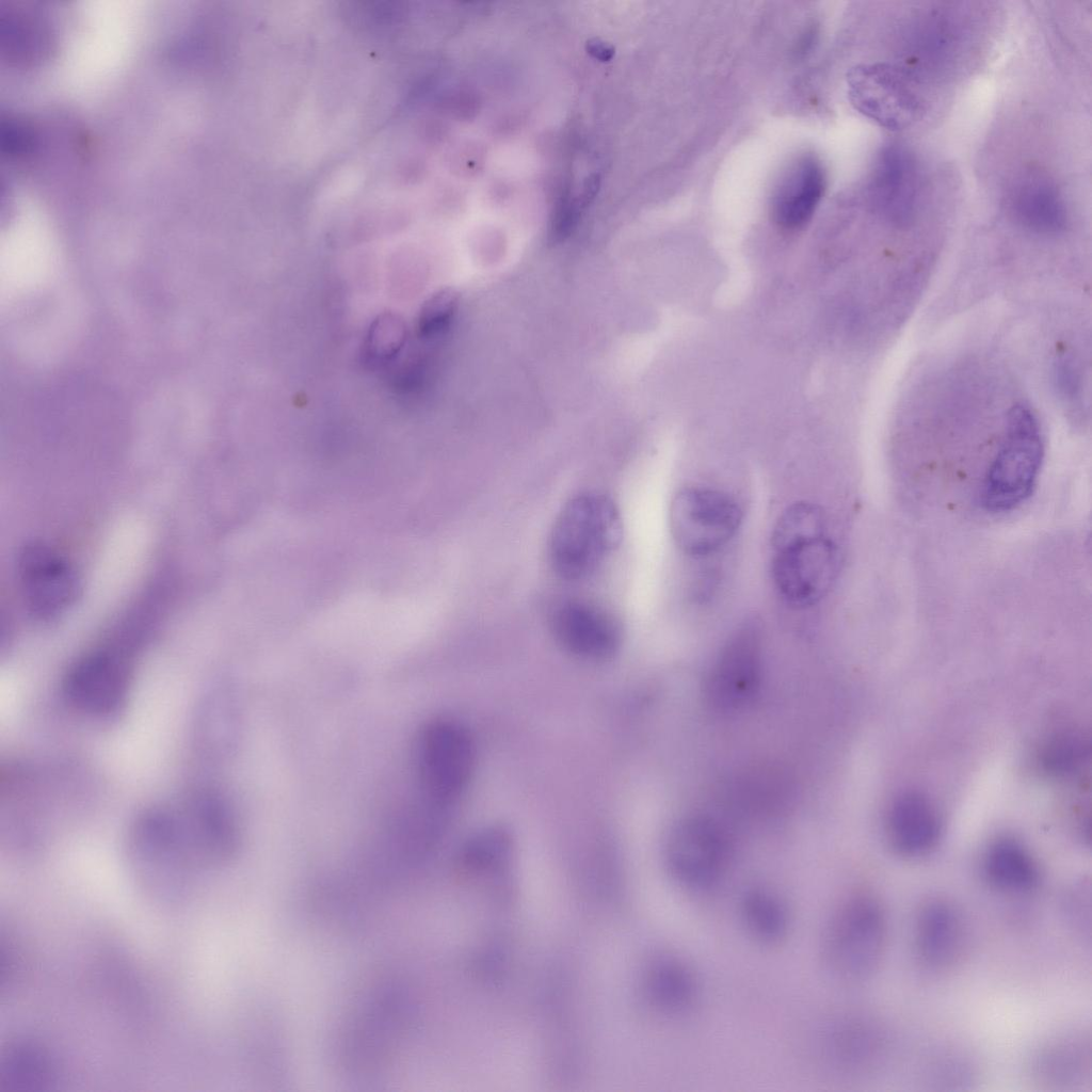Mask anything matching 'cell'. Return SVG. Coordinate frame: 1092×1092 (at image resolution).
<instances>
[{
    "label": "cell",
    "mask_w": 1092,
    "mask_h": 1092,
    "mask_svg": "<svg viewBox=\"0 0 1092 1092\" xmlns=\"http://www.w3.org/2000/svg\"><path fill=\"white\" fill-rule=\"evenodd\" d=\"M828 533V523L820 507L807 501L790 504L780 515L772 531V547Z\"/></svg>",
    "instance_id": "cell-25"
},
{
    "label": "cell",
    "mask_w": 1092,
    "mask_h": 1092,
    "mask_svg": "<svg viewBox=\"0 0 1092 1092\" xmlns=\"http://www.w3.org/2000/svg\"><path fill=\"white\" fill-rule=\"evenodd\" d=\"M132 668L128 653L118 647H100L79 657L67 670L63 691L81 712L109 717L126 703Z\"/></svg>",
    "instance_id": "cell-10"
},
{
    "label": "cell",
    "mask_w": 1092,
    "mask_h": 1092,
    "mask_svg": "<svg viewBox=\"0 0 1092 1092\" xmlns=\"http://www.w3.org/2000/svg\"><path fill=\"white\" fill-rule=\"evenodd\" d=\"M42 1058L32 1050L17 1049L3 1067L2 1083L18 1089L45 1081L47 1066Z\"/></svg>",
    "instance_id": "cell-29"
},
{
    "label": "cell",
    "mask_w": 1092,
    "mask_h": 1092,
    "mask_svg": "<svg viewBox=\"0 0 1092 1092\" xmlns=\"http://www.w3.org/2000/svg\"><path fill=\"white\" fill-rule=\"evenodd\" d=\"M180 844L195 869L229 860L238 847V829L227 801L211 789H197L171 807Z\"/></svg>",
    "instance_id": "cell-7"
},
{
    "label": "cell",
    "mask_w": 1092,
    "mask_h": 1092,
    "mask_svg": "<svg viewBox=\"0 0 1092 1092\" xmlns=\"http://www.w3.org/2000/svg\"><path fill=\"white\" fill-rule=\"evenodd\" d=\"M664 858L672 878L684 888L701 893L717 886L727 872L732 845L723 828L704 815L679 820L671 830Z\"/></svg>",
    "instance_id": "cell-5"
},
{
    "label": "cell",
    "mask_w": 1092,
    "mask_h": 1092,
    "mask_svg": "<svg viewBox=\"0 0 1092 1092\" xmlns=\"http://www.w3.org/2000/svg\"><path fill=\"white\" fill-rule=\"evenodd\" d=\"M550 631L564 651L585 660L613 656L622 641L621 627L612 615L580 600H568L555 609Z\"/></svg>",
    "instance_id": "cell-16"
},
{
    "label": "cell",
    "mask_w": 1092,
    "mask_h": 1092,
    "mask_svg": "<svg viewBox=\"0 0 1092 1092\" xmlns=\"http://www.w3.org/2000/svg\"><path fill=\"white\" fill-rule=\"evenodd\" d=\"M623 524L613 501L604 495L582 494L559 513L549 539L553 571L567 580L594 573L620 545Z\"/></svg>",
    "instance_id": "cell-2"
},
{
    "label": "cell",
    "mask_w": 1092,
    "mask_h": 1092,
    "mask_svg": "<svg viewBox=\"0 0 1092 1092\" xmlns=\"http://www.w3.org/2000/svg\"><path fill=\"white\" fill-rule=\"evenodd\" d=\"M403 1007L399 995L388 993L369 1003L364 1009L366 1014L354 1018L342 1040L344 1059L351 1066H375L379 1059L382 1064L390 1057L394 1039L399 1038L396 1031L404 1021Z\"/></svg>",
    "instance_id": "cell-18"
},
{
    "label": "cell",
    "mask_w": 1092,
    "mask_h": 1092,
    "mask_svg": "<svg viewBox=\"0 0 1092 1092\" xmlns=\"http://www.w3.org/2000/svg\"><path fill=\"white\" fill-rule=\"evenodd\" d=\"M475 744L461 724L432 721L422 729L417 745V767L422 788L436 804L454 800L467 785L475 766Z\"/></svg>",
    "instance_id": "cell-8"
},
{
    "label": "cell",
    "mask_w": 1092,
    "mask_h": 1092,
    "mask_svg": "<svg viewBox=\"0 0 1092 1092\" xmlns=\"http://www.w3.org/2000/svg\"><path fill=\"white\" fill-rule=\"evenodd\" d=\"M982 871L992 887L1014 896L1034 893L1042 880L1040 866L1031 852L1021 841L1008 837L987 847Z\"/></svg>",
    "instance_id": "cell-21"
},
{
    "label": "cell",
    "mask_w": 1092,
    "mask_h": 1092,
    "mask_svg": "<svg viewBox=\"0 0 1092 1092\" xmlns=\"http://www.w3.org/2000/svg\"><path fill=\"white\" fill-rule=\"evenodd\" d=\"M1090 890L1082 886L1066 892L1064 900V912L1069 922L1075 931L1082 935H1090Z\"/></svg>",
    "instance_id": "cell-31"
},
{
    "label": "cell",
    "mask_w": 1092,
    "mask_h": 1092,
    "mask_svg": "<svg viewBox=\"0 0 1092 1092\" xmlns=\"http://www.w3.org/2000/svg\"><path fill=\"white\" fill-rule=\"evenodd\" d=\"M1044 456L1039 422L1029 407L1014 405L1008 413L1001 446L982 485L983 507L992 513L1011 511L1032 494Z\"/></svg>",
    "instance_id": "cell-3"
},
{
    "label": "cell",
    "mask_w": 1092,
    "mask_h": 1092,
    "mask_svg": "<svg viewBox=\"0 0 1092 1092\" xmlns=\"http://www.w3.org/2000/svg\"><path fill=\"white\" fill-rule=\"evenodd\" d=\"M1007 205L1014 222L1039 236H1057L1069 225L1064 195L1057 181L1037 165L1026 166L1012 180Z\"/></svg>",
    "instance_id": "cell-17"
},
{
    "label": "cell",
    "mask_w": 1092,
    "mask_h": 1092,
    "mask_svg": "<svg viewBox=\"0 0 1092 1092\" xmlns=\"http://www.w3.org/2000/svg\"><path fill=\"white\" fill-rule=\"evenodd\" d=\"M822 163L812 155L798 158L784 173L772 194L771 211L782 227L803 226L814 214L824 190Z\"/></svg>",
    "instance_id": "cell-19"
},
{
    "label": "cell",
    "mask_w": 1092,
    "mask_h": 1092,
    "mask_svg": "<svg viewBox=\"0 0 1092 1092\" xmlns=\"http://www.w3.org/2000/svg\"><path fill=\"white\" fill-rule=\"evenodd\" d=\"M937 814L927 798L916 792L900 796L888 816V834L894 848L905 856H920L940 838Z\"/></svg>",
    "instance_id": "cell-20"
},
{
    "label": "cell",
    "mask_w": 1092,
    "mask_h": 1092,
    "mask_svg": "<svg viewBox=\"0 0 1092 1092\" xmlns=\"http://www.w3.org/2000/svg\"><path fill=\"white\" fill-rule=\"evenodd\" d=\"M739 915L748 934L764 945H776L790 929V912L775 890L755 885L746 888L739 900Z\"/></svg>",
    "instance_id": "cell-23"
},
{
    "label": "cell",
    "mask_w": 1092,
    "mask_h": 1092,
    "mask_svg": "<svg viewBox=\"0 0 1092 1092\" xmlns=\"http://www.w3.org/2000/svg\"><path fill=\"white\" fill-rule=\"evenodd\" d=\"M742 510L729 495L707 487L681 488L672 499L670 530L676 546L692 557L709 556L737 533Z\"/></svg>",
    "instance_id": "cell-6"
},
{
    "label": "cell",
    "mask_w": 1092,
    "mask_h": 1092,
    "mask_svg": "<svg viewBox=\"0 0 1092 1092\" xmlns=\"http://www.w3.org/2000/svg\"><path fill=\"white\" fill-rule=\"evenodd\" d=\"M457 304L456 293L449 288L433 294L422 306L418 327L421 336L434 337L450 324Z\"/></svg>",
    "instance_id": "cell-27"
},
{
    "label": "cell",
    "mask_w": 1092,
    "mask_h": 1092,
    "mask_svg": "<svg viewBox=\"0 0 1092 1092\" xmlns=\"http://www.w3.org/2000/svg\"><path fill=\"white\" fill-rule=\"evenodd\" d=\"M967 927L958 905L942 896L931 897L919 906L914 924V948L924 968L945 973L964 956Z\"/></svg>",
    "instance_id": "cell-15"
},
{
    "label": "cell",
    "mask_w": 1092,
    "mask_h": 1092,
    "mask_svg": "<svg viewBox=\"0 0 1092 1092\" xmlns=\"http://www.w3.org/2000/svg\"><path fill=\"white\" fill-rule=\"evenodd\" d=\"M761 656L758 626L748 622L737 628L708 672L705 681L708 704L721 712H735L751 703L760 684Z\"/></svg>",
    "instance_id": "cell-12"
},
{
    "label": "cell",
    "mask_w": 1092,
    "mask_h": 1092,
    "mask_svg": "<svg viewBox=\"0 0 1092 1092\" xmlns=\"http://www.w3.org/2000/svg\"><path fill=\"white\" fill-rule=\"evenodd\" d=\"M1053 383L1058 396L1065 403H1076L1080 399L1081 379L1074 358L1071 355H1059L1053 365Z\"/></svg>",
    "instance_id": "cell-30"
},
{
    "label": "cell",
    "mask_w": 1092,
    "mask_h": 1092,
    "mask_svg": "<svg viewBox=\"0 0 1092 1092\" xmlns=\"http://www.w3.org/2000/svg\"><path fill=\"white\" fill-rule=\"evenodd\" d=\"M649 1001L668 1015H686L700 996V983L693 968L676 956L655 959L645 977Z\"/></svg>",
    "instance_id": "cell-22"
},
{
    "label": "cell",
    "mask_w": 1092,
    "mask_h": 1092,
    "mask_svg": "<svg viewBox=\"0 0 1092 1092\" xmlns=\"http://www.w3.org/2000/svg\"><path fill=\"white\" fill-rule=\"evenodd\" d=\"M918 81L902 65L860 64L847 75L848 96L864 116L885 129L899 131L920 121L927 112Z\"/></svg>",
    "instance_id": "cell-4"
},
{
    "label": "cell",
    "mask_w": 1092,
    "mask_h": 1092,
    "mask_svg": "<svg viewBox=\"0 0 1092 1092\" xmlns=\"http://www.w3.org/2000/svg\"><path fill=\"white\" fill-rule=\"evenodd\" d=\"M17 578L27 608L39 620L63 614L81 590V578L73 563L41 541L28 542L19 550Z\"/></svg>",
    "instance_id": "cell-11"
},
{
    "label": "cell",
    "mask_w": 1092,
    "mask_h": 1092,
    "mask_svg": "<svg viewBox=\"0 0 1092 1092\" xmlns=\"http://www.w3.org/2000/svg\"><path fill=\"white\" fill-rule=\"evenodd\" d=\"M920 171L917 157L900 144L885 146L878 156L869 196L876 210L897 227L910 225L918 213Z\"/></svg>",
    "instance_id": "cell-14"
},
{
    "label": "cell",
    "mask_w": 1092,
    "mask_h": 1092,
    "mask_svg": "<svg viewBox=\"0 0 1092 1092\" xmlns=\"http://www.w3.org/2000/svg\"><path fill=\"white\" fill-rule=\"evenodd\" d=\"M884 1038L870 1017L860 1013H837L819 1023L813 1051L819 1063L838 1075H860L873 1067L882 1056Z\"/></svg>",
    "instance_id": "cell-13"
},
{
    "label": "cell",
    "mask_w": 1092,
    "mask_h": 1092,
    "mask_svg": "<svg viewBox=\"0 0 1092 1092\" xmlns=\"http://www.w3.org/2000/svg\"><path fill=\"white\" fill-rule=\"evenodd\" d=\"M888 919L882 900L869 890L845 896L826 920L821 954L835 979L855 983L870 978L887 946Z\"/></svg>",
    "instance_id": "cell-1"
},
{
    "label": "cell",
    "mask_w": 1092,
    "mask_h": 1092,
    "mask_svg": "<svg viewBox=\"0 0 1092 1092\" xmlns=\"http://www.w3.org/2000/svg\"><path fill=\"white\" fill-rule=\"evenodd\" d=\"M1077 1038L1056 1040L1040 1050L1033 1060V1073L1045 1083L1074 1085L1089 1073L1090 1047Z\"/></svg>",
    "instance_id": "cell-24"
},
{
    "label": "cell",
    "mask_w": 1092,
    "mask_h": 1092,
    "mask_svg": "<svg viewBox=\"0 0 1092 1092\" xmlns=\"http://www.w3.org/2000/svg\"><path fill=\"white\" fill-rule=\"evenodd\" d=\"M772 551L773 582L792 606L815 605L829 593L838 576L840 555L828 533L774 547Z\"/></svg>",
    "instance_id": "cell-9"
},
{
    "label": "cell",
    "mask_w": 1092,
    "mask_h": 1092,
    "mask_svg": "<svg viewBox=\"0 0 1092 1092\" xmlns=\"http://www.w3.org/2000/svg\"><path fill=\"white\" fill-rule=\"evenodd\" d=\"M1085 753V743L1079 737L1063 734L1047 743L1042 754V764L1050 773L1065 774L1080 764Z\"/></svg>",
    "instance_id": "cell-28"
},
{
    "label": "cell",
    "mask_w": 1092,
    "mask_h": 1092,
    "mask_svg": "<svg viewBox=\"0 0 1092 1092\" xmlns=\"http://www.w3.org/2000/svg\"><path fill=\"white\" fill-rule=\"evenodd\" d=\"M404 324L396 316L385 315L374 321L366 342V353L373 362L395 356L404 342Z\"/></svg>",
    "instance_id": "cell-26"
}]
</instances>
